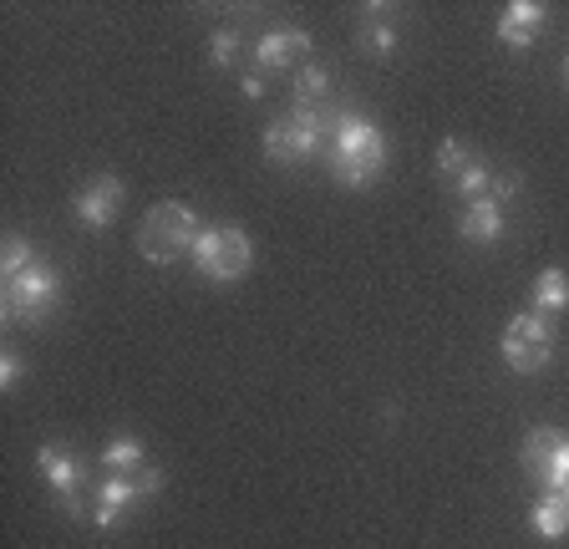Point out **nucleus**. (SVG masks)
Returning <instances> with one entry per match:
<instances>
[{
    "label": "nucleus",
    "mask_w": 569,
    "mask_h": 549,
    "mask_svg": "<svg viewBox=\"0 0 569 549\" xmlns=\"http://www.w3.org/2000/svg\"><path fill=\"white\" fill-rule=\"evenodd\" d=\"M387 168V132L377 122L356 118V112H336V132H331V179L346 189H367L381 179Z\"/></svg>",
    "instance_id": "1"
},
{
    "label": "nucleus",
    "mask_w": 569,
    "mask_h": 549,
    "mask_svg": "<svg viewBox=\"0 0 569 549\" xmlns=\"http://www.w3.org/2000/svg\"><path fill=\"white\" fill-rule=\"evenodd\" d=\"M199 234H203V229H199V214H193L189 203L168 199V203H153V209L142 214V224H138V250H142V260L168 264V260H178V254H193Z\"/></svg>",
    "instance_id": "2"
},
{
    "label": "nucleus",
    "mask_w": 569,
    "mask_h": 549,
    "mask_svg": "<svg viewBox=\"0 0 569 549\" xmlns=\"http://www.w3.org/2000/svg\"><path fill=\"white\" fill-rule=\"evenodd\" d=\"M326 132H336L331 108H296L290 118H274L270 128H264V158L280 168H296L320 153Z\"/></svg>",
    "instance_id": "3"
},
{
    "label": "nucleus",
    "mask_w": 569,
    "mask_h": 549,
    "mask_svg": "<svg viewBox=\"0 0 569 549\" xmlns=\"http://www.w3.org/2000/svg\"><path fill=\"white\" fill-rule=\"evenodd\" d=\"M193 264H199L203 280L229 286V280L249 274V264H254V239L234 224H213V229H203L199 244H193Z\"/></svg>",
    "instance_id": "4"
},
{
    "label": "nucleus",
    "mask_w": 569,
    "mask_h": 549,
    "mask_svg": "<svg viewBox=\"0 0 569 549\" xmlns=\"http://www.w3.org/2000/svg\"><path fill=\"white\" fill-rule=\"evenodd\" d=\"M57 296H61V280H57V270L41 260V264H31L26 274L6 280L0 316H6L11 326H36V321H47V316L57 311Z\"/></svg>",
    "instance_id": "5"
},
{
    "label": "nucleus",
    "mask_w": 569,
    "mask_h": 549,
    "mask_svg": "<svg viewBox=\"0 0 569 549\" xmlns=\"http://www.w3.org/2000/svg\"><path fill=\"white\" fill-rule=\"evenodd\" d=\"M503 361H509L519 377H533V371H545L549 357H555V321L539 311H523L509 321V331H503Z\"/></svg>",
    "instance_id": "6"
},
{
    "label": "nucleus",
    "mask_w": 569,
    "mask_h": 549,
    "mask_svg": "<svg viewBox=\"0 0 569 549\" xmlns=\"http://www.w3.org/2000/svg\"><path fill=\"white\" fill-rule=\"evenodd\" d=\"M158 483H163V478H158L153 468H138V473H107L102 489H97V503H92V525L97 529H112L138 499L158 493Z\"/></svg>",
    "instance_id": "7"
},
{
    "label": "nucleus",
    "mask_w": 569,
    "mask_h": 549,
    "mask_svg": "<svg viewBox=\"0 0 569 549\" xmlns=\"http://www.w3.org/2000/svg\"><path fill=\"white\" fill-rule=\"evenodd\" d=\"M523 468L529 478H539L545 489L565 493L569 489V438L559 428H533L523 438Z\"/></svg>",
    "instance_id": "8"
},
{
    "label": "nucleus",
    "mask_w": 569,
    "mask_h": 549,
    "mask_svg": "<svg viewBox=\"0 0 569 549\" xmlns=\"http://www.w3.org/2000/svg\"><path fill=\"white\" fill-rule=\"evenodd\" d=\"M36 468H41V478H47L51 489L61 493V503H67V513H77L82 519L87 503H82V483H87V463L71 448H61V442H47L41 453H36Z\"/></svg>",
    "instance_id": "9"
},
{
    "label": "nucleus",
    "mask_w": 569,
    "mask_h": 549,
    "mask_svg": "<svg viewBox=\"0 0 569 549\" xmlns=\"http://www.w3.org/2000/svg\"><path fill=\"white\" fill-rule=\"evenodd\" d=\"M122 179L118 173H102V179H92L77 199H71V209H77V219H82L87 229H112V219H118L122 209Z\"/></svg>",
    "instance_id": "10"
},
{
    "label": "nucleus",
    "mask_w": 569,
    "mask_h": 549,
    "mask_svg": "<svg viewBox=\"0 0 569 549\" xmlns=\"http://www.w3.org/2000/svg\"><path fill=\"white\" fill-rule=\"evenodd\" d=\"M310 57V37L300 26H280V31H264L260 47H254V61H260L264 72H290L300 61Z\"/></svg>",
    "instance_id": "11"
},
{
    "label": "nucleus",
    "mask_w": 569,
    "mask_h": 549,
    "mask_svg": "<svg viewBox=\"0 0 569 549\" xmlns=\"http://www.w3.org/2000/svg\"><path fill=\"white\" fill-rule=\"evenodd\" d=\"M545 21H549L545 6L513 0L509 11H503V21H498V41H503V47H533V41L545 37Z\"/></svg>",
    "instance_id": "12"
},
{
    "label": "nucleus",
    "mask_w": 569,
    "mask_h": 549,
    "mask_svg": "<svg viewBox=\"0 0 569 549\" xmlns=\"http://www.w3.org/2000/svg\"><path fill=\"white\" fill-rule=\"evenodd\" d=\"M458 234L468 239V244H498V239H503V209H498L493 199L468 203V214H462Z\"/></svg>",
    "instance_id": "13"
},
{
    "label": "nucleus",
    "mask_w": 569,
    "mask_h": 549,
    "mask_svg": "<svg viewBox=\"0 0 569 549\" xmlns=\"http://www.w3.org/2000/svg\"><path fill=\"white\" fill-rule=\"evenodd\" d=\"M565 306H569V274L559 270V264H549V270L539 274V280H533V311L555 321V316L565 311Z\"/></svg>",
    "instance_id": "14"
},
{
    "label": "nucleus",
    "mask_w": 569,
    "mask_h": 549,
    "mask_svg": "<svg viewBox=\"0 0 569 549\" xmlns=\"http://www.w3.org/2000/svg\"><path fill=\"white\" fill-rule=\"evenodd\" d=\"M533 529L545 539H559L569 529V499L565 493H555V489H545L539 499H533Z\"/></svg>",
    "instance_id": "15"
},
{
    "label": "nucleus",
    "mask_w": 569,
    "mask_h": 549,
    "mask_svg": "<svg viewBox=\"0 0 569 549\" xmlns=\"http://www.w3.org/2000/svg\"><path fill=\"white\" fill-rule=\"evenodd\" d=\"M36 260V244L26 234H6V244H0V280H16V274H26Z\"/></svg>",
    "instance_id": "16"
},
{
    "label": "nucleus",
    "mask_w": 569,
    "mask_h": 549,
    "mask_svg": "<svg viewBox=\"0 0 569 549\" xmlns=\"http://www.w3.org/2000/svg\"><path fill=\"white\" fill-rule=\"evenodd\" d=\"M102 468L107 473H138V468H148L142 463V442L138 438H112L102 448Z\"/></svg>",
    "instance_id": "17"
},
{
    "label": "nucleus",
    "mask_w": 569,
    "mask_h": 549,
    "mask_svg": "<svg viewBox=\"0 0 569 549\" xmlns=\"http://www.w3.org/2000/svg\"><path fill=\"white\" fill-rule=\"evenodd\" d=\"M387 16V6H367V26H361V47H371L377 57H391L397 51V31H391V21H381Z\"/></svg>",
    "instance_id": "18"
},
{
    "label": "nucleus",
    "mask_w": 569,
    "mask_h": 549,
    "mask_svg": "<svg viewBox=\"0 0 569 549\" xmlns=\"http://www.w3.org/2000/svg\"><path fill=\"white\" fill-rule=\"evenodd\" d=\"M331 97V77L320 72V67H300L296 72V102L300 108H320Z\"/></svg>",
    "instance_id": "19"
},
{
    "label": "nucleus",
    "mask_w": 569,
    "mask_h": 549,
    "mask_svg": "<svg viewBox=\"0 0 569 549\" xmlns=\"http://www.w3.org/2000/svg\"><path fill=\"white\" fill-rule=\"evenodd\" d=\"M452 189H458L462 199L478 203V199H488V193H493V173H488V163H478V158H473V163H468L458 179H452Z\"/></svg>",
    "instance_id": "20"
},
{
    "label": "nucleus",
    "mask_w": 569,
    "mask_h": 549,
    "mask_svg": "<svg viewBox=\"0 0 569 549\" xmlns=\"http://www.w3.org/2000/svg\"><path fill=\"white\" fill-rule=\"evenodd\" d=\"M234 57H239V31H213V41H209V61L219 67V72H229L234 67Z\"/></svg>",
    "instance_id": "21"
},
{
    "label": "nucleus",
    "mask_w": 569,
    "mask_h": 549,
    "mask_svg": "<svg viewBox=\"0 0 569 549\" xmlns=\"http://www.w3.org/2000/svg\"><path fill=\"white\" fill-rule=\"evenodd\" d=\"M473 163V153H468V148L458 143V138H448V143L438 148V173H448V179H458L462 168Z\"/></svg>",
    "instance_id": "22"
},
{
    "label": "nucleus",
    "mask_w": 569,
    "mask_h": 549,
    "mask_svg": "<svg viewBox=\"0 0 569 549\" xmlns=\"http://www.w3.org/2000/svg\"><path fill=\"white\" fill-rule=\"evenodd\" d=\"M16 382H21V357H16V351H6V357H0V387L11 392Z\"/></svg>",
    "instance_id": "23"
},
{
    "label": "nucleus",
    "mask_w": 569,
    "mask_h": 549,
    "mask_svg": "<svg viewBox=\"0 0 569 549\" xmlns=\"http://www.w3.org/2000/svg\"><path fill=\"white\" fill-rule=\"evenodd\" d=\"M513 193H519V179H513V173H498V179H493V193H488V199H513Z\"/></svg>",
    "instance_id": "24"
},
{
    "label": "nucleus",
    "mask_w": 569,
    "mask_h": 549,
    "mask_svg": "<svg viewBox=\"0 0 569 549\" xmlns=\"http://www.w3.org/2000/svg\"><path fill=\"white\" fill-rule=\"evenodd\" d=\"M239 87H244V97H264V77L260 72H244V82Z\"/></svg>",
    "instance_id": "25"
},
{
    "label": "nucleus",
    "mask_w": 569,
    "mask_h": 549,
    "mask_svg": "<svg viewBox=\"0 0 569 549\" xmlns=\"http://www.w3.org/2000/svg\"><path fill=\"white\" fill-rule=\"evenodd\" d=\"M565 82H569V57H565Z\"/></svg>",
    "instance_id": "26"
},
{
    "label": "nucleus",
    "mask_w": 569,
    "mask_h": 549,
    "mask_svg": "<svg viewBox=\"0 0 569 549\" xmlns=\"http://www.w3.org/2000/svg\"><path fill=\"white\" fill-rule=\"evenodd\" d=\"M565 499H569V489H565Z\"/></svg>",
    "instance_id": "27"
}]
</instances>
